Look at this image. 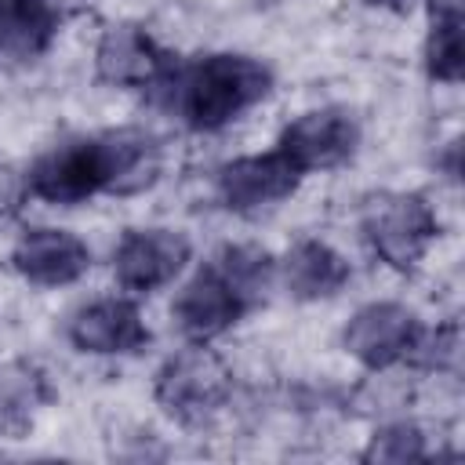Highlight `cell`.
Returning a JSON list of instances; mask_svg holds the SVG:
<instances>
[{
	"label": "cell",
	"instance_id": "obj_1",
	"mask_svg": "<svg viewBox=\"0 0 465 465\" xmlns=\"http://www.w3.org/2000/svg\"><path fill=\"white\" fill-rule=\"evenodd\" d=\"M160 174V142L149 131L138 127H120V131H102V134H80L69 138L44 156L33 160L25 174V193L73 207L84 203L98 193H138L153 185Z\"/></svg>",
	"mask_w": 465,
	"mask_h": 465
},
{
	"label": "cell",
	"instance_id": "obj_2",
	"mask_svg": "<svg viewBox=\"0 0 465 465\" xmlns=\"http://www.w3.org/2000/svg\"><path fill=\"white\" fill-rule=\"evenodd\" d=\"M163 91L189 131L211 134L236 124L243 113L269 98L272 69L254 54L214 51L178 65Z\"/></svg>",
	"mask_w": 465,
	"mask_h": 465
},
{
	"label": "cell",
	"instance_id": "obj_3",
	"mask_svg": "<svg viewBox=\"0 0 465 465\" xmlns=\"http://www.w3.org/2000/svg\"><path fill=\"white\" fill-rule=\"evenodd\" d=\"M360 229L371 251L396 272H411L440 236V218L421 193L381 189L363 200Z\"/></svg>",
	"mask_w": 465,
	"mask_h": 465
},
{
	"label": "cell",
	"instance_id": "obj_4",
	"mask_svg": "<svg viewBox=\"0 0 465 465\" xmlns=\"http://www.w3.org/2000/svg\"><path fill=\"white\" fill-rule=\"evenodd\" d=\"M229 392H232V371L211 349V341H189L185 349L171 352L153 378L156 403L163 407L167 418L182 425H200L211 414H218Z\"/></svg>",
	"mask_w": 465,
	"mask_h": 465
},
{
	"label": "cell",
	"instance_id": "obj_5",
	"mask_svg": "<svg viewBox=\"0 0 465 465\" xmlns=\"http://www.w3.org/2000/svg\"><path fill=\"white\" fill-rule=\"evenodd\" d=\"M258 302L236 283V276L211 254L174 294L171 320L189 341H214L232 331Z\"/></svg>",
	"mask_w": 465,
	"mask_h": 465
},
{
	"label": "cell",
	"instance_id": "obj_6",
	"mask_svg": "<svg viewBox=\"0 0 465 465\" xmlns=\"http://www.w3.org/2000/svg\"><path fill=\"white\" fill-rule=\"evenodd\" d=\"M174 54L134 22L109 25L94 47V73L102 84L120 91H163L174 76Z\"/></svg>",
	"mask_w": 465,
	"mask_h": 465
},
{
	"label": "cell",
	"instance_id": "obj_7",
	"mask_svg": "<svg viewBox=\"0 0 465 465\" xmlns=\"http://www.w3.org/2000/svg\"><path fill=\"white\" fill-rule=\"evenodd\" d=\"M421 327L425 323L418 320V312L407 309L403 302H367L349 316L341 331V345L360 367L389 371L411 360Z\"/></svg>",
	"mask_w": 465,
	"mask_h": 465
},
{
	"label": "cell",
	"instance_id": "obj_8",
	"mask_svg": "<svg viewBox=\"0 0 465 465\" xmlns=\"http://www.w3.org/2000/svg\"><path fill=\"white\" fill-rule=\"evenodd\" d=\"M302 178L305 174L280 149H269L222 163L214 174V193L222 207L232 214H262L294 196Z\"/></svg>",
	"mask_w": 465,
	"mask_h": 465
},
{
	"label": "cell",
	"instance_id": "obj_9",
	"mask_svg": "<svg viewBox=\"0 0 465 465\" xmlns=\"http://www.w3.org/2000/svg\"><path fill=\"white\" fill-rule=\"evenodd\" d=\"M360 145V124L349 109L341 105H320L309 109L302 116H294L280 138L276 149L302 171V174H316V171H334L341 163L352 160Z\"/></svg>",
	"mask_w": 465,
	"mask_h": 465
},
{
	"label": "cell",
	"instance_id": "obj_10",
	"mask_svg": "<svg viewBox=\"0 0 465 465\" xmlns=\"http://www.w3.org/2000/svg\"><path fill=\"white\" fill-rule=\"evenodd\" d=\"M189 258L193 243L178 229H127L113 251V276L131 298H138L174 283Z\"/></svg>",
	"mask_w": 465,
	"mask_h": 465
},
{
	"label": "cell",
	"instance_id": "obj_11",
	"mask_svg": "<svg viewBox=\"0 0 465 465\" xmlns=\"http://www.w3.org/2000/svg\"><path fill=\"white\" fill-rule=\"evenodd\" d=\"M69 341L87 356H134L153 341V331L131 294H109L73 312Z\"/></svg>",
	"mask_w": 465,
	"mask_h": 465
},
{
	"label": "cell",
	"instance_id": "obj_12",
	"mask_svg": "<svg viewBox=\"0 0 465 465\" xmlns=\"http://www.w3.org/2000/svg\"><path fill=\"white\" fill-rule=\"evenodd\" d=\"M11 265L33 287H69L91 269V247L69 229L33 225L18 236Z\"/></svg>",
	"mask_w": 465,
	"mask_h": 465
},
{
	"label": "cell",
	"instance_id": "obj_13",
	"mask_svg": "<svg viewBox=\"0 0 465 465\" xmlns=\"http://www.w3.org/2000/svg\"><path fill=\"white\" fill-rule=\"evenodd\" d=\"M276 276L291 298L323 302V298H334L345 291V283L352 280V265L327 240L305 236V240L291 243L287 254L276 262Z\"/></svg>",
	"mask_w": 465,
	"mask_h": 465
},
{
	"label": "cell",
	"instance_id": "obj_14",
	"mask_svg": "<svg viewBox=\"0 0 465 465\" xmlns=\"http://www.w3.org/2000/svg\"><path fill=\"white\" fill-rule=\"evenodd\" d=\"M62 22L65 11L58 0H0V54L11 62L40 58Z\"/></svg>",
	"mask_w": 465,
	"mask_h": 465
},
{
	"label": "cell",
	"instance_id": "obj_15",
	"mask_svg": "<svg viewBox=\"0 0 465 465\" xmlns=\"http://www.w3.org/2000/svg\"><path fill=\"white\" fill-rule=\"evenodd\" d=\"M425 73L436 84H461L465 76V15L461 0H429V29H425Z\"/></svg>",
	"mask_w": 465,
	"mask_h": 465
},
{
	"label": "cell",
	"instance_id": "obj_16",
	"mask_svg": "<svg viewBox=\"0 0 465 465\" xmlns=\"http://www.w3.org/2000/svg\"><path fill=\"white\" fill-rule=\"evenodd\" d=\"M429 458V447H425V432L414 425V421H392V425H381L367 450H363V461H421Z\"/></svg>",
	"mask_w": 465,
	"mask_h": 465
},
{
	"label": "cell",
	"instance_id": "obj_17",
	"mask_svg": "<svg viewBox=\"0 0 465 465\" xmlns=\"http://www.w3.org/2000/svg\"><path fill=\"white\" fill-rule=\"evenodd\" d=\"M458 352H461L458 323H447V327H436V331L421 327V338H418V345H414L407 363H418L425 371H454L458 367Z\"/></svg>",
	"mask_w": 465,
	"mask_h": 465
},
{
	"label": "cell",
	"instance_id": "obj_18",
	"mask_svg": "<svg viewBox=\"0 0 465 465\" xmlns=\"http://www.w3.org/2000/svg\"><path fill=\"white\" fill-rule=\"evenodd\" d=\"M363 4H371V7H381V11H403L411 0H363Z\"/></svg>",
	"mask_w": 465,
	"mask_h": 465
}]
</instances>
